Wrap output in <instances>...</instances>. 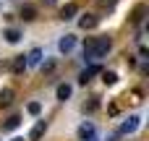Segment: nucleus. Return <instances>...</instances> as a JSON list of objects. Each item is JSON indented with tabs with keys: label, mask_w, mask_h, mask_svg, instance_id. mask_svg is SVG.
Segmentation results:
<instances>
[{
	"label": "nucleus",
	"mask_w": 149,
	"mask_h": 141,
	"mask_svg": "<svg viewBox=\"0 0 149 141\" xmlns=\"http://www.w3.org/2000/svg\"><path fill=\"white\" fill-rule=\"evenodd\" d=\"M110 47H113L110 37H94V39H89V42L84 44V58H86V60H97V58H105Z\"/></svg>",
	"instance_id": "f257e3e1"
},
{
	"label": "nucleus",
	"mask_w": 149,
	"mask_h": 141,
	"mask_svg": "<svg viewBox=\"0 0 149 141\" xmlns=\"http://www.w3.org/2000/svg\"><path fill=\"white\" fill-rule=\"evenodd\" d=\"M136 128H139V118H136V115H131V118L118 128V136H128V133H134Z\"/></svg>",
	"instance_id": "f03ea898"
},
{
	"label": "nucleus",
	"mask_w": 149,
	"mask_h": 141,
	"mask_svg": "<svg viewBox=\"0 0 149 141\" xmlns=\"http://www.w3.org/2000/svg\"><path fill=\"white\" fill-rule=\"evenodd\" d=\"M45 131H47V123H45V120H39V123H37V126H34V128L29 131V141L42 139V133H45Z\"/></svg>",
	"instance_id": "7ed1b4c3"
},
{
	"label": "nucleus",
	"mask_w": 149,
	"mask_h": 141,
	"mask_svg": "<svg viewBox=\"0 0 149 141\" xmlns=\"http://www.w3.org/2000/svg\"><path fill=\"white\" fill-rule=\"evenodd\" d=\"M76 10H79V8H76V3H68V5H63V8H60V18H63V21H68V18H73V16H76Z\"/></svg>",
	"instance_id": "20e7f679"
},
{
	"label": "nucleus",
	"mask_w": 149,
	"mask_h": 141,
	"mask_svg": "<svg viewBox=\"0 0 149 141\" xmlns=\"http://www.w3.org/2000/svg\"><path fill=\"white\" fill-rule=\"evenodd\" d=\"M58 47H60V52H71V50L76 47V39H73L71 34H65V37L60 39V44H58Z\"/></svg>",
	"instance_id": "39448f33"
},
{
	"label": "nucleus",
	"mask_w": 149,
	"mask_h": 141,
	"mask_svg": "<svg viewBox=\"0 0 149 141\" xmlns=\"http://www.w3.org/2000/svg\"><path fill=\"white\" fill-rule=\"evenodd\" d=\"M13 102V89H0V107H8Z\"/></svg>",
	"instance_id": "423d86ee"
},
{
	"label": "nucleus",
	"mask_w": 149,
	"mask_h": 141,
	"mask_svg": "<svg viewBox=\"0 0 149 141\" xmlns=\"http://www.w3.org/2000/svg\"><path fill=\"white\" fill-rule=\"evenodd\" d=\"M97 24H100V21H97L94 16H84V18L79 21V26H81V29H94Z\"/></svg>",
	"instance_id": "0eeeda50"
},
{
	"label": "nucleus",
	"mask_w": 149,
	"mask_h": 141,
	"mask_svg": "<svg viewBox=\"0 0 149 141\" xmlns=\"http://www.w3.org/2000/svg\"><path fill=\"white\" fill-rule=\"evenodd\" d=\"M24 68H26V58H24V55H18V58L13 60V65H10V71H13V73H21Z\"/></svg>",
	"instance_id": "6e6552de"
},
{
	"label": "nucleus",
	"mask_w": 149,
	"mask_h": 141,
	"mask_svg": "<svg viewBox=\"0 0 149 141\" xmlns=\"http://www.w3.org/2000/svg\"><path fill=\"white\" fill-rule=\"evenodd\" d=\"M94 73H100V65H92V68H86V71H84V73L79 76V81H81V84H86V81H89V78H92Z\"/></svg>",
	"instance_id": "1a4fd4ad"
},
{
	"label": "nucleus",
	"mask_w": 149,
	"mask_h": 141,
	"mask_svg": "<svg viewBox=\"0 0 149 141\" xmlns=\"http://www.w3.org/2000/svg\"><path fill=\"white\" fill-rule=\"evenodd\" d=\"M55 94H58V99H60V102H65V99L71 97V86H68V84H60Z\"/></svg>",
	"instance_id": "9d476101"
},
{
	"label": "nucleus",
	"mask_w": 149,
	"mask_h": 141,
	"mask_svg": "<svg viewBox=\"0 0 149 141\" xmlns=\"http://www.w3.org/2000/svg\"><path fill=\"white\" fill-rule=\"evenodd\" d=\"M79 136H81L84 141H86V139H92V136H94V126H89V123H84V126L79 128Z\"/></svg>",
	"instance_id": "9b49d317"
},
{
	"label": "nucleus",
	"mask_w": 149,
	"mask_h": 141,
	"mask_svg": "<svg viewBox=\"0 0 149 141\" xmlns=\"http://www.w3.org/2000/svg\"><path fill=\"white\" fill-rule=\"evenodd\" d=\"M3 37H5V39H8L10 44H16V42L21 39V31H18V29H8V31H5Z\"/></svg>",
	"instance_id": "f8f14e48"
},
{
	"label": "nucleus",
	"mask_w": 149,
	"mask_h": 141,
	"mask_svg": "<svg viewBox=\"0 0 149 141\" xmlns=\"http://www.w3.org/2000/svg\"><path fill=\"white\" fill-rule=\"evenodd\" d=\"M39 58H42V50H31V52H29V58H26V65H37V63H39Z\"/></svg>",
	"instance_id": "ddd939ff"
},
{
	"label": "nucleus",
	"mask_w": 149,
	"mask_h": 141,
	"mask_svg": "<svg viewBox=\"0 0 149 141\" xmlns=\"http://www.w3.org/2000/svg\"><path fill=\"white\" fill-rule=\"evenodd\" d=\"M26 110H29V115H39V113H42V105H39V102H29Z\"/></svg>",
	"instance_id": "4468645a"
},
{
	"label": "nucleus",
	"mask_w": 149,
	"mask_h": 141,
	"mask_svg": "<svg viewBox=\"0 0 149 141\" xmlns=\"http://www.w3.org/2000/svg\"><path fill=\"white\" fill-rule=\"evenodd\" d=\"M18 123H21V118H16V115H13V118H8V123H5L3 128H5V131H13V128H18Z\"/></svg>",
	"instance_id": "2eb2a0df"
},
{
	"label": "nucleus",
	"mask_w": 149,
	"mask_h": 141,
	"mask_svg": "<svg viewBox=\"0 0 149 141\" xmlns=\"http://www.w3.org/2000/svg\"><path fill=\"white\" fill-rule=\"evenodd\" d=\"M21 18H26V21H31V18H34V8H31V5H26V8L21 10Z\"/></svg>",
	"instance_id": "dca6fc26"
},
{
	"label": "nucleus",
	"mask_w": 149,
	"mask_h": 141,
	"mask_svg": "<svg viewBox=\"0 0 149 141\" xmlns=\"http://www.w3.org/2000/svg\"><path fill=\"white\" fill-rule=\"evenodd\" d=\"M102 81H105V84H115L118 76H115V73H102Z\"/></svg>",
	"instance_id": "f3484780"
},
{
	"label": "nucleus",
	"mask_w": 149,
	"mask_h": 141,
	"mask_svg": "<svg viewBox=\"0 0 149 141\" xmlns=\"http://www.w3.org/2000/svg\"><path fill=\"white\" fill-rule=\"evenodd\" d=\"M10 141H26V139H21V136H16V139H10Z\"/></svg>",
	"instance_id": "a211bd4d"
},
{
	"label": "nucleus",
	"mask_w": 149,
	"mask_h": 141,
	"mask_svg": "<svg viewBox=\"0 0 149 141\" xmlns=\"http://www.w3.org/2000/svg\"><path fill=\"white\" fill-rule=\"evenodd\" d=\"M47 3H55V0H47Z\"/></svg>",
	"instance_id": "6ab92c4d"
}]
</instances>
